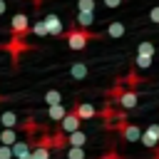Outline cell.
<instances>
[{"instance_id":"cell-2","label":"cell","mask_w":159,"mask_h":159,"mask_svg":"<svg viewBox=\"0 0 159 159\" xmlns=\"http://www.w3.org/2000/svg\"><path fill=\"white\" fill-rule=\"evenodd\" d=\"M10 32H12V37H25L30 32V17L25 12H15L10 17Z\"/></svg>"},{"instance_id":"cell-23","label":"cell","mask_w":159,"mask_h":159,"mask_svg":"<svg viewBox=\"0 0 159 159\" xmlns=\"http://www.w3.org/2000/svg\"><path fill=\"white\" fill-rule=\"evenodd\" d=\"M32 32H35L37 37H45V35H50V32H47V25H45V20H37V22H32Z\"/></svg>"},{"instance_id":"cell-13","label":"cell","mask_w":159,"mask_h":159,"mask_svg":"<svg viewBox=\"0 0 159 159\" xmlns=\"http://www.w3.org/2000/svg\"><path fill=\"white\" fill-rule=\"evenodd\" d=\"M0 124H2V129H15L17 127V114L15 112H2L0 114Z\"/></svg>"},{"instance_id":"cell-30","label":"cell","mask_w":159,"mask_h":159,"mask_svg":"<svg viewBox=\"0 0 159 159\" xmlns=\"http://www.w3.org/2000/svg\"><path fill=\"white\" fill-rule=\"evenodd\" d=\"M157 159H159V157H157Z\"/></svg>"},{"instance_id":"cell-9","label":"cell","mask_w":159,"mask_h":159,"mask_svg":"<svg viewBox=\"0 0 159 159\" xmlns=\"http://www.w3.org/2000/svg\"><path fill=\"white\" fill-rule=\"evenodd\" d=\"M124 32H127V27H124V22H122V20L109 22V25H107V30H104V35H107V37H122Z\"/></svg>"},{"instance_id":"cell-15","label":"cell","mask_w":159,"mask_h":159,"mask_svg":"<svg viewBox=\"0 0 159 159\" xmlns=\"http://www.w3.org/2000/svg\"><path fill=\"white\" fill-rule=\"evenodd\" d=\"M15 142H17V132H15V129H2V132H0V144L12 147Z\"/></svg>"},{"instance_id":"cell-12","label":"cell","mask_w":159,"mask_h":159,"mask_svg":"<svg viewBox=\"0 0 159 159\" xmlns=\"http://www.w3.org/2000/svg\"><path fill=\"white\" fill-rule=\"evenodd\" d=\"M30 152H32V149H30V142H27V139H17V142L12 144V157H15V159H20L22 154H30Z\"/></svg>"},{"instance_id":"cell-24","label":"cell","mask_w":159,"mask_h":159,"mask_svg":"<svg viewBox=\"0 0 159 159\" xmlns=\"http://www.w3.org/2000/svg\"><path fill=\"white\" fill-rule=\"evenodd\" d=\"M0 159H15V157H12V147L0 144Z\"/></svg>"},{"instance_id":"cell-29","label":"cell","mask_w":159,"mask_h":159,"mask_svg":"<svg viewBox=\"0 0 159 159\" xmlns=\"http://www.w3.org/2000/svg\"><path fill=\"white\" fill-rule=\"evenodd\" d=\"M104 159H117V154H107V157H104Z\"/></svg>"},{"instance_id":"cell-6","label":"cell","mask_w":159,"mask_h":159,"mask_svg":"<svg viewBox=\"0 0 159 159\" xmlns=\"http://www.w3.org/2000/svg\"><path fill=\"white\" fill-rule=\"evenodd\" d=\"M117 102L122 104V109H134V107H137V102H139V94H137L134 89H124V92H122V97H119Z\"/></svg>"},{"instance_id":"cell-11","label":"cell","mask_w":159,"mask_h":159,"mask_svg":"<svg viewBox=\"0 0 159 159\" xmlns=\"http://www.w3.org/2000/svg\"><path fill=\"white\" fill-rule=\"evenodd\" d=\"M65 114H67V107H65V104H52V107H47V117H50L52 122H62Z\"/></svg>"},{"instance_id":"cell-18","label":"cell","mask_w":159,"mask_h":159,"mask_svg":"<svg viewBox=\"0 0 159 159\" xmlns=\"http://www.w3.org/2000/svg\"><path fill=\"white\" fill-rule=\"evenodd\" d=\"M45 102H47V107H52V104H62V94H60L57 89H47V92H45Z\"/></svg>"},{"instance_id":"cell-22","label":"cell","mask_w":159,"mask_h":159,"mask_svg":"<svg viewBox=\"0 0 159 159\" xmlns=\"http://www.w3.org/2000/svg\"><path fill=\"white\" fill-rule=\"evenodd\" d=\"M67 159H87L84 147H70L67 149Z\"/></svg>"},{"instance_id":"cell-26","label":"cell","mask_w":159,"mask_h":159,"mask_svg":"<svg viewBox=\"0 0 159 159\" xmlns=\"http://www.w3.org/2000/svg\"><path fill=\"white\" fill-rule=\"evenodd\" d=\"M119 2H122V0H104L107 7H119Z\"/></svg>"},{"instance_id":"cell-4","label":"cell","mask_w":159,"mask_h":159,"mask_svg":"<svg viewBox=\"0 0 159 159\" xmlns=\"http://www.w3.org/2000/svg\"><path fill=\"white\" fill-rule=\"evenodd\" d=\"M142 144L144 147H157L159 144V124H149L142 132Z\"/></svg>"},{"instance_id":"cell-14","label":"cell","mask_w":159,"mask_h":159,"mask_svg":"<svg viewBox=\"0 0 159 159\" xmlns=\"http://www.w3.org/2000/svg\"><path fill=\"white\" fill-rule=\"evenodd\" d=\"M87 139H89V137H87L84 132H80V129H77V132H72V134L67 137V144H70V147H84V144H87Z\"/></svg>"},{"instance_id":"cell-28","label":"cell","mask_w":159,"mask_h":159,"mask_svg":"<svg viewBox=\"0 0 159 159\" xmlns=\"http://www.w3.org/2000/svg\"><path fill=\"white\" fill-rule=\"evenodd\" d=\"M20 159H32V152H30V154H22Z\"/></svg>"},{"instance_id":"cell-5","label":"cell","mask_w":159,"mask_h":159,"mask_svg":"<svg viewBox=\"0 0 159 159\" xmlns=\"http://www.w3.org/2000/svg\"><path fill=\"white\" fill-rule=\"evenodd\" d=\"M72 112H75V114H77L82 122H84V119H94V117H97V109H94L89 102H77Z\"/></svg>"},{"instance_id":"cell-1","label":"cell","mask_w":159,"mask_h":159,"mask_svg":"<svg viewBox=\"0 0 159 159\" xmlns=\"http://www.w3.org/2000/svg\"><path fill=\"white\" fill-rule=\"evenodd\" d=\"M62 37H65V42H67V47H70V50H84V47H87L92 40H97L99 35H97V32H89V30H84V27L72 25Z\"/></svg>"},{"instance_id":"cell-3","label":"cell","mask_w":159,"mask_h":159,"mask_svg":"<svg viewBox=\"0 0 159 159\" xmlns=\"http://www.w3.org/2000/svg\"><path fill=\"white\" fill-rule=\"evenodd\" d=\"M80 124H82V119H80L75 112H67V114H65V119L60 122V132H62L65 137H70L72 132H77V129H80Z\"/></svg>"},{"instance_id":"cell-21","label":"cell","mask_w":159,"mask_h":159,"mask_svg":"<svg viewBox=\"0 0 159 159\" xmlns=\"http://www.w3.org/2000/svg\"><path fill=\"white\" fill-rule=\"evenodd\" d=\"M137 55H152V57H154V42H149V40L139 42V47H137Z\"/></svg>"},{"instance_id":"cell-25","label":"cell","mask_w":159,"mask_h":159,"mask_svg":"<svg viewBox=\"0 0 159 159\" xmlns=\"http://www.w3.org/2000/svg\"><path fill=\"white\" fill-rule=\"evenodd\" d=\"M149 20H152V22H159V5L149 10Z\"/></svg>"},{"instance_id":"cell-17","label":"cell","mask_w":159,"mask_h":159,"mask_svg":"<svg viewBox=\"0 0 159 159\" xmlns=\"http://www.w3.org/2000/svg\"><path fill=\"white\" fill-rule=\"evenodd\" d=\"M94 22V12H77V27H89Z\"/></svg>"},{"instance_id":"cell-7","label":"cell","mask_w":159,"mask_h":159,"mask_svg":"<svg viewBox=\"0 0 159 159\" xmlns=\"http://www.w3.org/2000/svg\"><path fill=\"white\" fill-rule=\"evenodd\" d=\"M45 25H47V32H50V35H65V30H62V20H60L55 12H50V15L45 17Z\"/></svg>"},{"instance_id":"cell-8","label":"cell","mask_w":159,"mask_h":159,"mask_svg":"<svg viewBox=\"0 0 159 159\" xmlns=\"http://www.w3.org/2000/svg\"><path fill=\"white\" fill-rule=\"evenodd\" d=\"M122 137L127 142H142V129L137 124H122Z\"/></svg>"},{"instance_id":"cell-19","label":"cell","mask_w":159,"mask_h":159,"mask_svg":"<svg viewBox=\"0 0 159 159\" xmlns=\"http://www.w3.org/2000/svg\"><path fill=\"white\" fill-rule=\"evenodd\" d=\"M134 67H137V70L152 67V55H137V57H134Z\"/></svg>"},{"instance_id":"cell-20","label":"cell","mask_w":159,"mask_h":159,"mask_svg":"<svg viewBox=\"0 0 159 159\" xmlns=\"http://www.w3.org/2000/svg\"><path fill=\"white\" fill-rule=\"evenodd\" d=\"M97 0H77V12H94Z\"/></svg>"},{"instance_id":"cell-27","label":"cell","mask_w":159,"mask_h":159,"mask_svg":"<svg viewBox=\"0 0 159 159\" xmlns=\"http://www.w3.org/2000/svg\"><path fill=\"white\" fill-rule=\"evenodd\" d=\"M5 10H7V2H5V0H0V15H5Z\"/></svg>"},{"instance_id":"cell-10","label":"cell","mask_w":159,"mask_h":159,"mask_svg":"<svg viewBox=\"0 0 159 159\" xmlns=\"http://www.w3.org/2000/svg\"><path fill=\"white\" fill-rule=\"evenodd\" d=\"M87 72H89L87 62H75V65H70V77H72V80H84Z\"/></svg>"},{"instance_id":"cell-16","label":"cell","mask_w":159,"mask_h":159,"mask_svg":"<svg viewBox=\"0 0 159 159\" xmlns=\"http://www.w3.org/2000/svg\"><path fill=\"white\" fill-rule=\"evenodd\" d=\"M32 159H50V147L45 142H37L32 149Z\"/></svg>"}]
</instances>
